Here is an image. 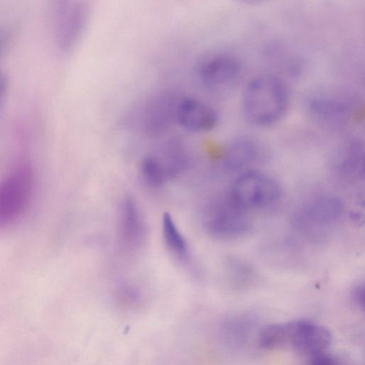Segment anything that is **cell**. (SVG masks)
<instances>
[{"label": "cell", "instance_id": "obj_8", "mask_svg": "<svg viewBox=\"0 0 365 365\" xmlns=\"http://www.w3.org/2000/svg\"><path fill=\"white\" fill-rule=\"evenodd\" d=\"M343 213V205L335 196L322 195L314 197L305 204L297 217L301 227L322 230L338 221Z\"/></svg>", "mask_w": 365, "mask_h": 365}, {"label": "cell", "instance_id": "obj_2", "mask_svg": "<svg viewBox=\"0 0 365 365\" xmlns=\"http://www.w3.org/2000/svg\"><path fill=\"white\" fill-rule=\"evenodd\" d=\"M228 194L234 202L250 212L268 207L277 202L281 188L271 176L250 170L238 176Z\"/></svg>", "mask_w": 365, "mask_h": 365}, {"label": "cell", "instance_id": "obj_12", "mask_svg": "<svg viewBox=\"0 0 365 365\" xmlns=\"http://www.w3.org/2000/svg\"><path fill=\"white\" fill-rule=\"evenodd\" d=\"M120 231L127 243L138 242L143 232V225L136 204L131 198L125 199L121 207Z\"/></svg>", "mask_w": 365, "mask_h": 365}, {"label": "cell", "instance_id": "obj_1", "mask_svg": "<svg viewBox=\"0 0 365 365\" xmlns=\"http://www.w3.org/2000/svg\"><path fill=\"white\" fill-rule=\"evenodd\" d=\"M289 102V91L284 81L276 75L262 73L252 78L246 86L242 110L251 124L269 126L284 116Z\"/></svg>", "mask_w": 365, "mask_h": 365}, {"label": "cell", "instance_id": "obj_6", "mask_svg": "<svg viewBox=\"0 0 365 365\" xmlns=\"http://www.w3.org/2000/svg\"><path fill=\"white\" fill-rule=\"evenodd\" d=\"M284 349L289 348L309 356L329 347L332 334L326 327L308 319L283 323Z\"/></svg>", "mask_w": 365, "mask_h": 365}, {"label": "cell", "instance_id": "obj_9", "mask_svg": "<svg viewBox=\"0 0 365 365\" xmlns=\"http://www.w3.org/2000/svg\"><path fill=\"white\" fill-rule=\"evenodd\" d=\"M306 104L312 118L324 125H342L351 115V107L346 101L329 93L314 94L308 98Z\"/></svg>", "mask_w": 365, "mask_h": 365}, {"label": "cell", "instance_id": "obj_4", "mask_svg": "<svg viewBox=\"0 0 365 365\" xmlns=\"http://www.w3.org/2000/svg\"><path fill=\"white\" fill-rule=\"evenodd\" d=\"M197 78L206 90L222 93L235 86L242 74V65L234 55L213 52L203 56L196 68Z\"/></svg>", "mask_w": 365, "mask_h": 365}, {"label": "cell", "instance_id": "obj_16", "mask_svg": "<svg viewBox=\"0 0 365 365\" xmlns=\"http://www.w3.org/2000/svg\"><path fill=\"white\" fill-rule=\"evenodd\" d=\"M309 365H343L336 356L327 351L309 356Z\"/></svg>", "mask_w": 365, "mask_h": 365}, {"label": "cell", "instance_id": "obj_11", "mask_svg": "<svg viewBox=\"0 0 365 365\" xmlns=\"http://www.w3.org/2000/svg\"><path fill=\"white\" fill-rule=\"evenodd\" d=\"M264 155L261 143L250 136L233 139L226 147L222 162L230 171H239L259 161Z\"/></svg>", "mask_w": 365, "mask_h": 365}, {"label": "cell", "instance_id": "obj_14", "mask_svg": "<svg viewBox=\"0 0 365 365\" xmlns=\"http://www.w3.org/2000/svg\"><path fill=\"white\" fill-rule=\"evenodd\" d=\"M162 228L164 241L169 250L178 255L186 254L187 242L169 213H165L163 215Z\"/></svg>", "mask_w": 365, "mask_h": 365}, {"label": "cell", "instance_id": "obj_13", "mask_svg": "<svg viewBox=\"0 0 365 365\" xmlns=\"http://www.w3.org/2000/svg\"><path fill=\"white\" fill-rule=\"evenodd\" d=\"M337 167L344 173L363 174L364 147L361 142L351 140L342 146L338 155Z\"/></svg>", "mask_w": 365, "mask_h": 365}, {"label": "cell", "instance_id": "obj_17", "mask_svg": "<svg viewBox=\"0 0 365 365\" xmlns=\"http://www.w3.org/2000/svg\"><path fill=\"white\" fill-rule=\"evenodd\" d=\"M351 299L359 309H364L365 289L363 283L355 284L351 290Z\"/></svg>", "mask_w": 365, "mask_h": 365}, {"label": "cell", "instance_id": "obj_19", "mask_svg": "<svg viewBox=\"0 0 365 365\" xmlns=\"http://www.w3.org/2000/svg\"><path fill=\"white\" fill-rule=\"evenodd\" d=\"M4 44H5V36L4 34H1L0 35V55L3 51Z\"/></svg>", "mask_w": 365, "mask_h": 365}, {"label": "cell", "instance_id": "obj_18", "mask_svg": "<svg viewBox=\"0 0 365 365\" xmlns=\"http://www.w3.org/2000/svg\"><path fill=\"white\" fill-rule=\"evenodd\" d=\"M8 82L5 74L0 71V113L4 108Z\"/></svg>", "mask_w": 365, "mask_h": 365}, {"label": "cell", "instance_id": "obj_3", "mask_svg": "<svg viewBox=\"0 0 365 365\" xmlns=\"http://www.w3.org/2000/svg\"><path fill=\"white\" fill-rule=\"evenodd\" d=\"M204 220L208 232L222 239L244 236L252 227L249 212L234 202L229 194L215 200L209 205Z\"/></svg>", "mask_w": 365, "mask_h": 365}, {"label": "cell", "instance_id": "obj_15", "mask_svg": "<svg viewBox=\"0 0 365 365\" xmlns=\"http://www.w3.org/2000/svg\"><path fill=\"white\" fill-rule=\"evenodd\" d=\"M140 173L145 183L155 188L161 186L168 175L158 158L153 155L147 156L143 160Z\"/></svg>", "mask_w": 365, "mask_h": 365}, {"label": "cell", "instance_id": "obj_7", "mask_svg": "<svg viewBox=\"0 0 365 365\" xmlns=\"http://www.w3.org/2000/svg\"><path fill=\"white\" fill-rule=\"evenodd\" d=\"M182 97L171 91L151 96L142 106L138 123L142 131L148 135H158L177 123V110Z\"/></svg>", "mask_w": 365, "mask_h": 365}, {"label": "cell", "instance_id": "obj_10", "mask_svg": "<svg viewBox=\"0 0 365 365\" xmlns=\"http://www.w3.org/2000/svg\"><path fill=\"white\" fill-rule=\"evenodd\" d=\"M217 111L206 103L195 98H181L176 121L185 129L192 132H205L213 129L218 122Z\"/></svg>", "mask_w": 365, "mask_h": 365}, {"label": "cell", "instance_id": "obj_5", "mask_svg": "<svg viewBox=\"0 0 365 365\" xmlns=\"http://www.w3.org/2000/svg\"><path fill=\"white\" fill-rule=\"evenodd\" d=\"M89 14L88 5L81 1H59L53 7L55 41L63 53L71 51L81 37Z\"/></svg>", "mask_w": 365, "mask_h": 365}]
</instances>
